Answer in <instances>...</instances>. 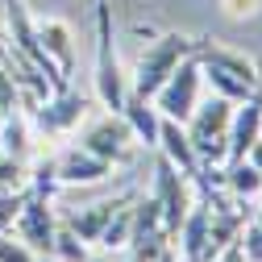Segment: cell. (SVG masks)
<instances>
[{"label":"cell","instance_id":"25","mask_svg":"<svg viewBox=\"0 0 262 262\" xmlns=\"http://www.w3.org/2000/svg\"><path fill=\"white\" fill-rule=\"evenodd\" d=\"M25 195H29V191H0V233H9V225L17 221Z\"/></svg>","mask_w":262,"mask_h":262},{"label":"cell","instance_id":"1","mask_svg":"<svg viewBox=\"0 0 262 262\" xmlns=\"http://www.w3.org/2000/svg\"><path fill=\"white\" fill-rule=\"evenodd\" d=\"M92 96L100 100L104 113H121L129 79L117 58V38H113V9L108 0H96V67H92Z\"/></svg>","mask_w":262,"mask_h":262},{"label":"cell","instance_id":"32","mask_svg":"<svg viewBox=\"0 0 262 262\" xmlns=\"http://www.w3.org/2000/svg\"><path fill=\"white\" fill-rule=\"evenodd\" d=\"M38 262H58V258H50V254H38Z\"/></svg>","mask_w":262,"mask_h":262},{"label":"cell","instance_id":"2","mask_svg":"<svg viewBox=\"0 0 262 262\" xmlns=\"http://www.w3.org/2000/svg\"><path fill=\"white\" fill-rule=\"evenodd\" d=\"M229 121H233V100L212 96L191 108V117L183 121L187 142L200 158V167H225V150H229Z\"/></svg>","mask_w":262,"mask_h":262},{"label":"cell","instance_id":"13","mask_svg":"<svg viewBox=\"0 0 262 262\" xmlns=\"http://www.w3.org/2000/svg\"><path fill=\"white\" fill-rule=\"evenodd\" d=\"M258 138H262V108H258V100L250 96V100L233 104V121H229V150H225V167L242 162ZM225 167H221V171H225Z\"/></svg>","mask_w":262,"mask_h":262},{"label":"cell","instance_id":"11","mask_svg":"<svg viewBox=\"0 0 262 262\" xmlns=\"http://www.w3.org/2000/svg\"><path fill=\"white\" fill-rule=\"evenodd\" d=\"M154 150L167 158L179 175H187L200 191L212 187V183L204 179V167H200V158H195V150H191V142H187V129H183L179 121H167V117H162V125H158V146H154Z\"/></svg>","mask_w":262,"mask_h":262},{"label":"cell","instance_id":"12","mask_svg":"<svg viewBox=\"0 0 262 262\" xmlns=\"http://www.w3.org/2000/svg\"><path fill=\"white\" fill-rule=\"evenodd\" d=\"M34 29H38V42H42L46 58L58 67V75L71 79V71H75V34H71V21H62V17H34Z\"/></svg>","mask_w":262,"mask_h":262},{"label":"cell","instance_id":"5","mask_svg":"<svg viewBox=\"0 0 262 262\" xmlns=\"http://www.w3.org/2000/svg\"><path fill=\"white\" fill-rule=\"evenodd\" d=\"M154 200H158V208H162V229L175 237V229L183 225V216H187L191 204H195V183H191L187 175H179L162 154H158V162H154Z\"/></svg>","mask_w":262,"mask_h":262},{"label":"cell","instance_id":"24","mask_svg":"<svg viewBox=\"0 0 262 262\" xmlns=\"http://www.w3.org/2000/svg\"><path fill=\"white\" fill-rule=\"evenodd\" d=\"M229 21H254L262 13V0H216Z\"/></svg>","mask_w":262,"mask_h":262},{"label":"cell","instance_id":"18","mask_svg":"<svg viewBox=\"0 0 262 262\" xmlns=\"http://www.w3.org/2000/svg\"><path fill=\"white\" fill-rule=\"evenodd\" d=\"M221 175H225L229 191H233L237 200H254V195H262V175L250 167L246 158H242V162H233V167H225Z\"/></svg>","mask_w":262,"mask_h":262},{"label":"cell","instance_id":"9","mask_svg":"<svg viewBox=\"0 0 262 262\" xmlns=\"http://www.w3.org/2000/svg\"><path fill=\"white\" fill-rule=\"evenodd\" d=\"M79 146L117 167V162L129 154V146H134V134H129V125H125L121 113H104V117H96V121L83 129V142H79Z\"/></svg>","mask_w":262,"mask_h":262},{"label":"cell","instance_id":"6","mask_svg":"<svg viewBox=\"0 0 262 262\" xmlns=\"http://www.w3.org/2000/svg\"><path fill=\"white\" fill-rule=\"evenodd\" d=\"M5 21H9V46H13L21 58H29L38 71H46V83H50L54 92L67 88V79L58 75V67L46 58V50H42V42H38V29H34V17H29L25 0H5Z\"/></svg>","mask_w":262,"mask_h":262},{"label":"cell","instance_id":"8","mask_svg":"<svg viewBox=\"0 0 262 262\" xmlns=\"http://www.w3.org/2000/svg\"><path fill=\"white\" fill-rule=\"evenodd\" d=\"M191 58L200 62V67H216V71H225V75H237V79H246L250 88L262 83V62H258L254 54H246V50L221 46L216 38H200V42L191 46Z\"/></svg>","mask_w":262,"mask_h":262},{"label":"cell","instance_id":"33","mask_svg":"<svg viewBox=\"0 0 262 262\" xmlns=\"http://www.w3.org/2000/svg\"><path fill=\"white\" fill-rule=\"evenodd\" d=\"M179 262H187V258H179Z\"/></svg>","mask_w":262,"mask_h":262},{"label":"cell","instance_id":"19","mask_svg":"<svg viewBox=\"0 0 262 262\" xmlns=\"http://www.w3.org/2000/svg\"><path fill=\"white\" fill-rule=\"evenodd\" d=\"M200 71H204V83L212 88V96H225V100H233V104L250 100V96L258 92V88H250L246 79H237V75H225V71H216V67H200Z\"/></svg>","mask_w":262,"mask_h":262},{"label":"cell","instance_id":"16","mask_svg":"<svg viewBox=\"0 0 262 262\" xmlns=\"http://www.w3.org/2000/svg\"><path fill=\"white\" fill-rule=\"evenodd\" d=\"M121 117H125V125H129V134H134V142H138V146H146V150H154V146H158V125H162V117H158V108H154L150 100H142V96L129 92V96H125Z\"/></svg>","mask_w":262,"mask_h":262},{"label":"cell","instance_id":"31","mask_svg":"<svg viewBox=\"0 0 262 262\" xmlns=\"http://www.w3.org/2000/svg\"><path fill=\"white\" fill-rule=\"evenodd\" d=\"M254 100H258V108H262V83H258V92H254Z\"/></svg>","mask_w":262,"mask_h":262},{"label":"cell","instance_id":"27","mask_svg":"<svg viewBox=\"0 0 262 262\" xmlns=\"http://www.w3.org/2000/svg\"><path fill=\"white\" fill-rule=\"evenodd\" d=\"M13 108H21V92H17L13 75L5 71V62H0V113H13Z\"/></svg>","mask_w":262,"mask_h":262},{"label":"cell","instance_id":"26","mask_svg":"<svg viewBox=\"0 0 262 262\" xmlns=\"http://www.w3.org/2000/svg\"><path fill=\"white\" fill-rule=\"evenodd\" d=\"M237 242H242V254H246V262H262V225H246Z\"/></svg>","mask_w":262,"mask_h":262},{"label":"cell","instance_id":"4","mask_svg":"<svg viewBox=\"0 0 262 262\" xmlns=\"http://www.w3.org/2000/svg\"><path fill=\"white\" fill-rule=\"evenodd\" d=\"M200 88H204V71H200V62L187 54V58H179V67L162 79V88L150 96V104L158 108V117L183 125L191 117V108L200 104Z\"/></svg>","mask_w":262,"mask_h":262},{"label":"cell","instance_id":"22","mask_svg":"<svg viewBox=\"0 0 262 262\" xmlns=\"http://www.w3.org/2000/svg\"><path fill=\"white\" fill-rule=\"evenodd\" d=\"M92 250H88V242H79L67 225H58L54 229V246H50V258H58V262H83Z\"/></svg>","mask_w":262,"mask_h":262},{"label":"cell","instance_id":"3","mask_svg":"<svg viewBox=\"0 0 262 262\" xmlns=\"http://www.w3.org/2000/svg\"><path fill=\"white\" fill-rule=\"evenodd\" d=\"M191 38L187 34H162L158 42H150L138 58V71H134V83H129V92L142 96V100H150V96L162 88V79H167L175 67H179V58L191 54Z\"/></svg>","mask_w":262,"mask_h":262},{"label":"cell","instance_id":"15","mask_svg":"<svg viewBox=\"0 0 262 262\" xmlns=\"http://www.w3.org/2000/svg\"><path fill=\"white\" fill-rule=\"evenodd\" d=\"M129 200V195H121V200H96V204H83L75 212H67V229L79 237V242H100L104 225L113 221V212Z\"/></svg>","mask_w":262,"mask_h":262},{"label":"cell","instance_id":"29","mask_svg":"<svg viewBox=\"0 0 262 262\" xmlns=\"http://www.w3.org/2000/svg\"><path fill=\"white\" fill-rule=\"evenodd\" d=\"M246 162H250V167H254V171L262 175V138H258V142L250 146V154H246Z\"/></svg>","mask_w":262,"mask_h":262},{"label":"cell","instance_id":"21","mask_svg":"<svg viewBox=\"0 0 262 262\" xmlns=\"http://www.w3.org/2000/svg\"><path fill=\"white\" fill-rule=\"evenodd\" d=\"M0 191H29V158L0 154Z\"/></svg>","mask_w":262,"mask_h":262},{"label":"cell","instance_id":"30","mask_svg":"<svg viewBox=\"0 0 262 262\" xmlns=\"http://www.w3.org/2000/svg\"><path fill=\"white\" fill-rule=\"evenodd\" d=\"M83 262H113V258H108V254H96V258H92V254H88V258H83Z\"/></svg>","mask_w":262,"mask_h":262},{"label":"cell","instance_id":"7","mask_svg":"<svg viewBox=\"0 0 262 262\" xmlns=\"http://www.w3.org/2000/svg\"><path fill=\"white\" fill-rule=\"evenodd\" d=\"M88 108H92V100L83 92L58 88V92H50L46 100L34 108V121H38V129L46 138H62V134H71V129H79V121L88 117Z\"/></svg>","mask_w":262,"mask_h":262},{"label":"cell","instance_id":"17","mask_svg":"<svg viewBox=\"0 0 262 262\" xmlns=\"http://www.w3.org/2000/svg\"><path fill=\"white\" fill-rule=\"evenodd\" d=\"M29 121L21 108L5 113V121H0V154H13V158H29Z\"/></svg>","mask_w":262,"mask_h":262},{"label":"cell","instance_id":"23","mask_svg":"<svg viewBox=\"0 0 262 262\" xmlns=\"http://www.w3.org/2000/svg\"><path fill=\"white\" fill-rule=\"evenodd\" d=\"M0 262H38V254L29 250L21 237H9V233H0Z\"/></svg>","mask_w":262,"mask_h":262},{"label":"cell","instance_id":"20","mask_svg":"<svg viewBox=\"0 0 262 262\" xmlns=\"http://www.w3.org/2000/svg\"><path fill=\"white\" fill-rule=\"evenodd\" d=\"M129 233H134V208H129V200L113 212V221L104 225V233H100V246L104 250H125L129 246Z\"/></svg>","mask_w":262,"mask_h":262},{"label":"cell","instance_id":"10","mask_svg":"<svg viewBox=\"0 0 262 262\" xmlns=\"http://www.w3.org/2000/svg\"><path fill=\"white\" fill-rule=\"evenodd\" d=\"M13 225H17V237H21L29 250H34V254H50L58 221H54V208H50L46 195H34V191H29Z\"/></svg>","mask_w":262,"mask_h":262},{"label":"cell","instance_id":"14","mask_svg":"<svg viewBox=\"0 0 262 262\" xmlns=\"http://www.w3.org/2000/svg\"><path fill=\"white\" fill-rule=\"evenodd\" d=\"M108 175H113V162L96 158V154H92V150H83V146H71L62 158H54V179H58V187L100 183V179H108Z\"/></svg>","mask_w":262,"mask_h":262},{"label":"cell","instance_id":"34","mask_svg":"<svg viewBox=\"0 0 262 262\" xmlns=\"http://www.w3.org/2000/svg\"><path fill=\"white\" fill-rule=\"evenodd\" d=\"M258 225H262V216H258Z\"/></svg>","mask_w":262,"mask_h":262},{"label":"cell","instance_id":"28","mask_svg":"<svg viewBox=\"0 0 262 262\" xmlns=\"http://www.w3.org/2000/svg\"><path fill=\"white\" fill-rule=\"evenodd\" d=\"M212 262H246V254H242V242H229V246H225V250H221Z\"/></svg>","mask_w":262,"mask_h":262}]
</instances>
